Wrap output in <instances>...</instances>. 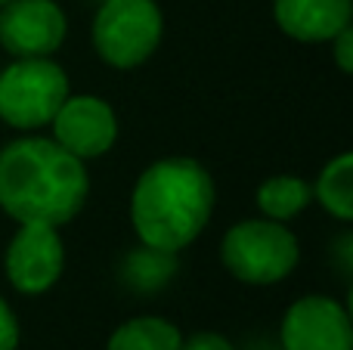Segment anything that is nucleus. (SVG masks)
I'll list each match as a JSON object with an SVG mask.
<instances>
[{"label": "nucleus", "mask_w": 353, "mask_h": 350, "mask_svg": "<svg viewBox=\"0 0 353 350\" xmlns=\"http://www.w3.org/2000/svg\"><path fill=\"white\" fill-rule=\"evenodd\" d=\"M316 196L329 214L338 220H350L353 217V155L344 152L335 161L323 167L316 183Z\"/></svg>", "instance_id": "13"}, {"label": "nucleus", "mask_w": 353, "mask_h": 350, "mask_svg": "<svg viewBox=\"0 0 353 350\" xmlns=\"http://www.w3.org/2000/svg\"><path fill=\"white\" fill-rule=\"evenodd\" d=\"M183 338L161 316H140L115 329L109 338V350H180Z\"/></svg>", "instance_id": "11"}, {"label": "nucleus", "mask_w": 353, "mask_h": 350, "mask_svg": "<svg viewBox=\"0 0 353 350\" xmlns=\"http://www.w3.org/2000/svg\"><path fill=\"white\" fill-rule=\"evenodd\" d=\"M161 10L152 0H105L93 19V47L109 65L134 68L161 41Z\"/></svg>", "instance_id": "5"}, {"label": "nucleus", "mask_w": 353, "mask_h": 350, "mask_svg": "<svg viewBox=\"0 0 353 350\" xmlns=\"http://www.w3.org/2000/svg\"><path fill=\"white\" fill-rule=\"evenodd\" d=\"M332 41H335V62H338V68H341L344 74H350L353 72V31H350V25L338 31Z\"/></svg>", "instance_id": "16"}, {"label": "nucleus", "mask_w": 353, "mask_h": 350, "mask_svg": "<svg viewBox=\"0 0 353 350\" xmlns=\"http://www.w3.org/2000/svg\"><path fill=\"white\" fill-rule=\"evenodd\" d=\"M310 186L304 183L301 177H292V174H285V177H270L261 183V189H257V205H261V211L270 217V220H288V217L301 214V211L310 205Z\"/></svg>", "instance_id": "12"}, {"label": "nucleus", "mask_w": 353, "mask_h": 350, "mask_svg": "<svg viewBox=\"0 0 353 350\" xmlns=\"http://www.w3.org/2000/svg\"><path fill=\"white\" fill-rule=\"evenodd\" d=\"M65 28V12L53 0H10L0 6V43L16 59L56 53Z\"/></svg>", "instance_id": "6"}, {"label": "nucleus", "mask_w": 353, "mask_h": 350, "mask_svg": "<svg viewBox=\"0 0 353 350\" xmlns=\"http://www.w3.org/2000/svg\"><path fill=\"white\" fill-rule=\"evenodd\" d=\"M19 344V322L10 304L0 298V350H16Z\"/></svg>", "instance_id": "15"}, {"label": "nucleus", "mask_w": 353, "mask_h": 350, "mask_svg": "<svg viewBox=\"0 0 353 350\" xmlns=\"http://www.w3.org/2000/svg\"><path fill=\"white\" fill-rule=\"evenodd\" d=\"M65 251L56 227L47 223H22L6 248V276L22 295H41L62 276Z\"/></svg>", "instance_id": "7"}, {"label": "nucleus", "mask_w": 353, "mask_h": 350, "mask_svg": "<svg viewBox=\"0 0 353 350\" xmlns=\"http://www.w3.org/2000/svg\"><path fill=\"white\" fill-rule=\"evenodd\" d=\"M84 161L56 140L25 136L0 149V208L19 223L62 227L87 202Z\"/></svg>", "instance_id": "1"}, {"label": "nucleus", "mask_w": 353, "mask_h": 350, "mask_svg": "<svg viewBox=\"0 0 353 350\" xmlns=\"http://www.w3.org/2000/svg\"><path fill=\"white\" fill-rule=\"evenodd\" d=\"M282 350H353L347 310L323 295H307L282 320Z\"/></svg>", "instance_id": "8"}, {"label": "nucleus", "mask_w": 353, "mask_h": 350, "mask_svg": "<svg viewBox=\"0 0 353 350\" xmlns=\"http://www.w3.org/2000/svg\"><path fill=\"white\" fill-rule=\"evenodd\" d=\"M350 0H273V16L279 28L294 41L319 43L332 41L350 25Z\"/></svg>", "instance_id": "10"}, {"label": "nucleus", "mask_w": 353, "mask_h": 350, "mask_svg": "<svg viewBox=\"0 0 353 350\" xmlns=\"http://www.w3.org/2000/svg\"><path fill=\"white\" fill-rule=\"evenodd\" d=\"M174 273V254L171 251H159V248H140L124 260V282L130 289L140 291H155L171 279Z\"/></svg>", "instance_id": "14"}, {"label": "nucleus", "mask_w": 353, "mask_h": 350, "mask_svg": "<svg viewBox=\"0 0 353 350\" xmlns=\"http://www.w3.org/2000/svg\"><path fill=\"white\" fill-rule=\"evenodd\" d=\"M180 350H232V344L223 338V335H214V332H199L180 344Z\"/></svg>", "instance_id": "17"}, {"label": "nucleus", "mask_w": 353, "mask_h": 350, "mask_svg": "<svg viewBox=\"0 0 353 350\" xmlns=\"http://www.w3.org/2000/svg\"><path fill=\"white\" fill-rule=\"evenodd\" d=\"M214 211L211 174L192 158H165L143 171L130 198V220L143 245L180 251L205 229Z\"/></svg>", "instance_id": "2"}, {"label": "nucleus", "mask_w": 353, "mask_h": 350, "mask_svg": "<svg viewBox=\"0 0 353 350\" xmlns=\"http://www.w3.org/2000/svg\"><path fill=\"white\" fill-rule=\"evenodd\" d=\"M68 96V78L53 59H16L0 74V118L16 130H34L53 121Z\"/></svg>", "instance_id": "4"}, {"label": "nucleus", "mask_w": 353, "mask_h": 350, "mask_svg": "<svg viewBox=\"0 0 353 350\" xmlns=\"http://www.w3.org/2000/svg\"><path fill=\"white\" fill-rule=\"evenodd\" d=\"M298 239L279 220H242L223 236L220 260L248 285L282 282L298 267Z\"/></svg>", "instance_id": "3"}, {"label": "nucleus", "mask_w": 353, "mask_h": 350, "mask_svg": "<svg viewBox=\"0 0 353 350\" xmlns=\"http://www.w3.org/2000/svg\"><path fill=\"white\" fill-rule=\"evenodd\" d=\"M3 3H10V0H0V6H3Z\"/></svg>", "instance_id": "18"}, {"label": "nucleus", "mask_w": 353, "mask_h": 350, "mask_svg": "<svg viewBox=\"0 0 353 350\" xmlns=\"http://www.w3.org/2000/svg\"><path fill=\"white\" fill-rule=\"evenodd\" d=\"M50 124H53L56 143L81 161L109 152L118 136L115 112L99 96H65Z\"/></svg>", "instance_id": "9"}]
</instances>
